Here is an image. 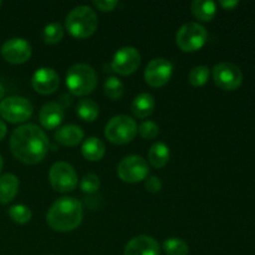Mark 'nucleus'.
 Returning a JSON list of instances; mask_svg holds the SVG:
<instances>
[{"label":"nucleus","instance_id":"nucleus-27","mask_svg":"<svg viewBox=\"0 0 255 255\" xmlns=\"http://www.w3.org/2000/svg\"><path fill=\"white\" fill-rule=\"evenodd\" d=\"M209 74H211V71H209V69L207 66H203V65H202V66H194L193 69L189 71V84L194 87L203 86V85H206L207 81H208Z\"/></svg>","mask_w":255,"mask_h":255},{"label":"nucleus","instance_id":"nucleus-6","mask_svg":"<svg viewBox=\"0 0 255 255\" xmlns=\"http://www.w3.org/2000/svg\"><path fill=\"white\" fill-rule=\"evenodd\" d=\"M208 32L203 25L198 22H187L179 27L176 35V42L184 52H194L206 45Z\"/></svg>","mask_w":255,"mask_h":255},{"label":"nucleus","instance_id":"nucleus-2","mask_svg":"<svg viewBox=\"0 0 255 255\" xmlns=\"http://www.w3.org/2000/svg\"><path fill=\"white\" fill-rule=\"evenodd\" d=\"M84 208L74 197H61L54 202L46 214V222L51 229L60 233L75 231L81 224Z\"/></svg>","mask_w":255,"mask_h":255},{"label":"nucleus","instance_id":"nucleus-34","mask_svg":"<svg viewBox=\"0 0 255 255\" xmlns=\"http://www.w3.org/2000/svg\"><path fill=\"white\" fill-rule=\"evenodd\" d=\"M6 131H7L6 125H5L4 122L0 120V141H1V139L5 137V134H6Z\"/></svg>","mask_w":255,"mask_h":255},{"label":"nucleus","instance_id":"nucleus-26","mask_svg":"<svg viewBox=\"0 0 255 255\" xmlns=\"http://www.w3.org/2000/svg\"><path fill=\"white\" fill-rule=\"evenodd\" d=\"M163 251L167 255H188L189 247L179 238H169L163 243Z\"/></svg>","mask_w":255,"mask_h":255},{"label":"nucleus","instance_id":"nucleus-30","mask_svg":"<svg viewBox=\"0 0 255 255\" xmlns=\"http://www.w3.org/2000/svg\"><path fill=\"white\" fill-rule=\"evenodd\" d=\"M100 186V178L96 174H86L84 178L81 179V183H80V188L84 193H94V192L99 191Z\"/></svg>","mask_w":255,"mask_h":255},{"label":"nucleus","instance_id":"nucleus-20","mask_svg":"<svg viewBox=\"0 0 255 255\" xmlns=\"http://www.w3.org/2000/svg\"><path fill=\"white\" fill-rule=\"evenodd\" d=\"M81 151L85 158L91 162H96L104 158L106 153V147L104 142L97 137H89L82 143Z\"/></svg>","mask_w":255,"mask_h":255},{"label":"nucleus","instance_id":"nucleus-29","mask_svg":"<svg viewBox=\"0 0 255 255\" xmlns=\"http://www.w3.org/2000/svg\"><path fill=\"white\" fill-rule=\"evenodd\" d=\"M137 132L141 134L142 138L153 139L159 134V127L158 125L152 121H143L137 127Z\"/></svg>","mask_w":255,"mask_h":255},{"label":"nucleus","instance_id":"nucleus-14","mask_svg":"<svg viewBox=\"0 0 255 255\" xmlns=\"http://www.w3.org/2000/svg\"><path fill=\"white\" fill-rule=\"evenodd\" d=\"M32 89L41 95H51L60 85V77L51 67H40L31 77Z\"/></svg>","mask_w":255,"mask_h":255},{"label":"nucleus","instance_id":"nucleus-19","mask_svg":"<svg viewBox=\"0 0 255 255\" xmlns=\"http://www.w3.org/2000/svg\"><path fill=\"white\" fill-rule=\"evenodd\" d=\"M19 179L15 174L5 173L0 176V204H7L16 197Z\"/></svg>","mask_w":255,"mask_h":255},{"label":"nucleus","instance_id":"nucleus-13","mask_svg":"<svg viewBox=\"0 0 255 255\" xmlns=\"http://www.w3.org/2000/svg\"><path fill=\"white\" fill-rule=\"evenodd\" d=\"M0 54L9 64L20 65L31 57L32 49L31 45L22 37H12L1 45Z\"/></svg>","mask_w":255,"mask_h":255},{"label":"nucleus","instance_id":"nucleus-22","mask_svg":"<svg viewBox=\"0 0 255 255\" xmlns=\"http://www.w3.org/2000/svg\"><path fill=\"white\" fill-rule=\"evenodd\" d=\"M191 9L193 16L202 21H211L217 14L216 2L209 0H194Z\"/></svg>","mask_w":255,"mask_h":255},{"label":"nucleus","instance_id":"nucleus-24","mask_svg":"<svg viewBox=\"0 0 255 255\" xmlns=\"http://www.w3.org/2000/svg\"><path fill=\"white\" fill-rule=\"evenodd\" d=\"M104 91H105V95H106L110 100L116 101V100H120L122 96H124L125 85L122 84V81L120 79H117V77L115 76H111L105 81Z\"/></svg>","mask_w":255,"mask_h":255},{"label":"nucleus","instance_id":"nucleus-8","mask_svg":"<svg viewBox=\"0 0 255 255\" xmlns=\"http://www.w3.org/2000/svg\"><path fill=\"white\" fill-rule=\"evenodd\" d=\"M149 167L146 159L137 154H131L120 161L117 166V174L127 183H138L147 178Z\"/></svg>","mask_w":255,"mask_h":255},{"label":"nucleus","instance_id":"nucleus-11","mask_svg":"<svg viewBox=\"0 0 255 255\" xmlns=\"http://www.w3.org/2000/svg\"><path fill=\"white\" fill-rule=\"evenodd\" d=\"M141 65V55L133 46H124L115 52L111 67L116 74L122 76L132 75Z\"/></svg>","mask_w":255,"mask_h":255},{"label":"nucleus","instance_id":"nucleus-17","mask_svg":"<svg viewBox=\"0 0 255 255\" xmlns=\"http://www.w3.org/2000/svg\"><path fill=\"white\" fill-rule=\"evenodd\" d=\"M84 129L77 125H66L55 132V139L66 147H75L84 139Z\"/></svg>","mask_w":255,"mask_h":255},{"label":"nucleus","instance_id":"nucleus-25","mask_svg":"<svg viewBox=\"0 0 255 255\" xmlns=\"http://www.w3.org/2000/svg\"><path fill=\"white\" fill-rule=\"evenodd\" d=\"M65 34L64 26L59 22H51V24L46 25L44 29V34H42V37H44V41L49 45H55L59 44L62 40Z\"/></svg>","mask_w":255,"mask_h":255},{"label":"nucleus","instance_id":"nucleus-36","mask_svg":"<svg viewBox=\"0 0 255 255\" xmlns=\"http://www.w3.org/2000/svg\"><path fill=\"white\" fill-rule=\"evenodd\" d=\"M2 169V158H1V156H0V171H1Z\"/></svg>","mask_w":255,"mask_h":255},{"label":"nucleus","instance_id":"nucleus-32","mask_svg":"<svg viewBox=\"0 0 255 255\" xmlns=\"http://www.w3.org/2000/svg\"><path fill=\"white\" fill-rule=\"evenodd\" d=\"M144 187L148 192L151 193H157L162 189V181L156 176H151L146 179V183H144Z\"/></svg>","mask_w":255,"mask_h":255},{"label":"nucleus","instance_id":"nucleus-33","mask_svg":"<svg viewBox=\"0 0 255 255\" xmlns=\"http://www.w3.org/2000/svg\"><path fill=\"white\" fill-rule=\"evenodd\" d=\"M219 4H221L224 9L229 10V9H233V7H236L239 2L236 1V0H233V1H219Z\"/></svg>","mask_w":255,"mask_h":255},{"label":"nucleus","instance_id":"nucleus-12","mask_svg":"<svg viewBox=\"0 0 255 255\" xmlns=\"http://www.w3.org/2000/svg\"><path fill=\"white\" fill-rule=\"evenodd\" d=\"M173 74V65L169 60L157 57L151 60L144 69V81L151 87H162L168 84Z\"/></svg>","mask_w":255,"mask_h":255},{"label":"nucleus","instance_id":"nucleus-21","mask_svg":"<svg viewBox=\"0 0 255 255\" xmlns=\"http://www.w3.org/2000/svg\"><path fill=\"white\" fill-rule=\"evenodd\" d=\"M169 147L163 142H157L152 144L148 151V161L154 168H162L166 166L169 161Z\"/></svg>","mask_w":255,"mask_h":255},{"label":"nucleus","instance_id":"nucleus-4","mask_svg":"<svg viewBox=\"0 0 255 255\" xmlns=\"http://www.w3.org/2000/svg\"><path fill=\"white\" fill-rule=\"evenodd\" d=\"M97 85V75L87 64L72 65L66 74V86L75 96L91 94Z\"/></svg>","mask_w":255,"mask_h":255},{"label":"nucleus","instance_id":"nucleus-9","mask_svg":"<svg viewBox=\"0 0 255 255\" xmlns=\"http://www.w3.org/2000/svg\"><path fill=\"white\" fill-rule=\"evenodd\" d=\"M49 179L52 188L60 193L74 191L79 182L76 171L67 162H56L52 164L49 172Z\"/></svg>","mask_w":255,"mask_h":255},{"label":"nucleus","instance_id":"nucleus-7","mask_svg":"<svg viewBox=\"0 0 255 255\" xmlns=\"http://www.w3.org/2000/svg\"><path fill=\"white\" fill-rule=\"evenodd\" d=\"M34 112L31 102L25 97L10 96L0 102V116L10 124L27 121Z\"/></svg>","mask_w":255,"mask_h":255},{"label":"nucleus","instance_id":"nucleus-35","mask_svg":"<svg viewBox=\"0 0 255 255\" xmlns=\"http://www.w3.org/2000/svg\"><path fill=\"white\" fill-rule=\"evenodd\" d=\"M4 95H5V89H4V86H2V85L0 84V100H1L2 97H4Z\"/></svg>","mask_w":255,"mask_h":255},{"label":"nucleus","instance_id":"nucleus-28","mask_svg":"<svg viewBox=\"0 0 255 255\" xmlns=\"http://www.w3.org/2000/svg\"><path fill=\"white\" fill-rule=\"evenodd\" d=\"M9 217L12 219V222L17 224H26L31 219L32 213L29 207L24 204H16L9 208Z\"/></svg>","mask_w":255,"mask_h":255},{"label":"nucleus","instance_id":"nucleus-1","mask_svg":"<svg viewBox=\"0 0 255 255\" xmlns=\"http://www.w3.org/2000/svg\"><path fill=\"white\" fill-rule=\"evenodd\" d=\"M50 142L45 132L32 124L14 129L10 137L12 156L25 164H37L46 157Z\"/></svg>","mask_w":255,"mask_h":255},{"label":"nucleus","instance_id":"nucleus-5","mask_svg":"<svg viewBox=\"0 0 255 255\" xmlns=\"http://www.w3.org/2000/svg\"><path fill=\"white\" fill-rule=\"evenodd\" d=\"M137 134V124L132 117L126 115L115 116L105 127V136L111 143L127 144L134 139Z\"/></svg>","mask_w":255,"mask_h":255},{"label":"nucleus","instance_id":"nucleus-23","mask_svg":"<svg viewBox=\"0 0 255 255\" xmlns=\"http://www.w3.org/2000/svg\"><path fill=\"white\" fill-rule=\"evenodd\" d=\"M76 114L82 121L94 122L99 117V105L90 99L80 100L76 106Z\"/></svg>","mask_w":255,"mask_h":255},{"label":"nucleus","instance_id":"nucleus-18","mask_svg":"<svg viewBox=\"0 0 255 255\" xmlns=\"http://www.w3.org/2000/svg\"><path fill=\"white\" fill-rule=\"evenodd\" d=\"M156 107V101L151 94H139L138 96L134 97L131 105V111L137 119H147L151 116Z\"/></svg>","mask_w":255,"mask_h":255},{"label":"nucleus","instance_id":"nucleus-10","mask_svg":"<svg viewBox=\"0 0 255 255\" xmlns=\"http://www.w3.org/2000/svg\"><path fill=\"white\" fill-rule=\"evenodd\" d=\"M214 84L224 91H234L243 82V74L237 65L231 62H221L212 70Z\"/></svg>","mask_w":255,"mask_h":255},{"label":"nucleus","instance_id":"nucleus-16","mask_svg":"<svg viewBox=\"0 0 255 255\" xmlns=\"http://www.w3.org/2000/svg\"><path fill=\"white\" fill-rule=\"evenodd\" d=\"M65 116L64 107L56 102H49L40 110L39 120L42 127L46 129H54L62 122Z\"/></svg>","mask_w":255,"mask_h":255},{"label":"nucleus","instance_id":"nucleus-31","mask_svg":"<svg viewBox=\"0 0 255 255\" xmlns=\"http://www.w3.org/2000/svg\"><path fill=\"white\" fill-rule=\"evenodd\" d=\"M92 4H94L99 10L106 12L112 11V10L119 5V1H116V0H94Z\"/></svg>","mask_w":255,"mask_h":255},{"label":"nucleus","instance_id":"nucleus-15","mask_svg":"<svg viewBox=\"0 0 255 255\" xmlns=\"http://www.w3.org/2000/svg\"><path fill=\"white\" fill-rule=\"evenodd\" d=\"M124 255H159V244L149 236H137L126 244Z\"/></svg>","mask_w":255,"mask_h":255},{"label":"nucleus","instance_id":"nucleus-3","mask_svg":"<svg viewBox=\"0 0 255 255\" xmlns=\"http://www.w3.org/2000/svg\"><path fill=\"white\" fill-rule=\"evenodd\" d=\"M67 31L77 39H86L95 34L99 26V16L92 7L81 5L67 14L65 19Z\"/></svg>","mask_w":255,"mask_h":255}]
</instances>
